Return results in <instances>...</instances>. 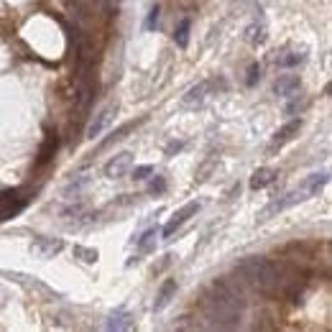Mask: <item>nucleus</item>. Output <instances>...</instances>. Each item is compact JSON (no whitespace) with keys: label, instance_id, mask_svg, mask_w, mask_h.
Returning <instances> with one entry per match:
<instances>
[{"label":"nucleus","instance_id":"23","mask_svg":"<svg viewBox=\"0 0 332 332\" xmlns=\"http://www.w3.org/2000/svg\"><path fill=\"white\" fill-rule=\"evenodd\" d=\"M158 16H161V11H158V8H151V13H148V18H146V29H148V31L158 26Z\"/></svg>","mask_w":332,"mask_h":332},{"label":"nucleus","instance_id":"13","mask_svg":"<svg viewBox=\"0 0 332 332\" xmlns=\"http://www.w3.org/2000/svg\"><path fill=\"white\" fill-rule=\"evenodd\" d=\"M245 41L253 44V46L263 44V41H266V26H263V23H251V26L245 29Z\"/></svg>","mask_w":332,"mask_h":332},{"label":"nucleus","instance_id":"11","mask_svg":"<svg viewBox=\"0 0 332 332\" xmlns=\"http://www.w3.org/2000/svg\"><path fill=\"white\" fill-rule=\"evenodd\" d=\"M210 87H212V82H200V85H195V87L184 95V105H202L205 97H207V92H210Z\"/></svg>","mask_w":332,"mask_h":332},{"label":"nucleus","instance_id":"22","mask_svg":"<svg viewBox=\"0 0 332 332\" xmlns=\"http://www.w3.org/2000/svg\"><path fill=\"white\" fill-rule=\"evenodd\" d=\"M163 189H166L163 177H153V182L148 184V192H151V195H163Z\"/></svg>","mask_w":332,"mask_h":332},{"label":"nucleus","instance_id":"2","mask_svg":"<svg viewBox=\"0 0 332 332\" xmlns=\"http://www.w3.org/2000/svg\"><path fill=\"white\" fill-rule=\"evenodd\" d=\"M130 166H133V153L123 151V153H115L107 163H105V177L107 179H120L130 172Z\"/></svg>","mask_w":332,"mask_h":332},{"label":"nucleus","instance_id":"18","mask_svg":"<svg viewBox=\"0 0 332 332\" xmlns=\"http://www.w3.org/2000/svg\"><path fill=\"white\" fill-rule=\"evenodd\" d=\"M133 125H135V123H125V125H123V128H118L115 133H110V138L100 143V151H105L107 146H113V143H118V141H123V138H125V133H128V130H130Z\"/></svg>","mask_w":332,"mask_h":332},{"label":"nucleus","instance_id":"4","mask_svg":"<svg viewBox=\"0 0 332 332\" xmlns=\"http://www.w3.org/2000/svg\"><path fill=\"white\" fill-rule=\"evenodd\" d=\"M115 113H118V105L113 102V105H107V107H102L97 115H95V120L90 123V128H87V138H100L102 135V130L113 123V118H115Z\"/></svg>","mask_w":332,"mask_h":332},{"label":"nucleus","instance_id":"15","mask_svg":"<svg viewBox=\"0 0 332 332\" xmlns=\"http://www.w3.org/2000/svg\"><path fill=\"white\" fill-rule=\"evenodd\" d=\"M156 238H158V228H151V230H146L138 240H135V245H138V251H151L153 248V243H156Z\"/></svg>","mask_w":332,"mask_h":332},{"label":"nucleus","instance_id":"7","mask_svg":"<svg viewBox=\"0 0 332 332\" xmlns=\"http://www.w3.org/2000/svg\"><path fill=\"white\" fill-rule=\"evenodd\" d=\"M174 294H177V281H174V279L163 281V284H161V289H158V294H156L153 312H161V309L169 307V301H172V296H174Z\"/></svg>","mask_w":332,"mask_h":332},{"label":"nucleus","instance_id":"14","mask_svg":"<svg viewBox=\"0 0 332 332\" xmlns=\"http://www.w3.org/2000/svg\"><path fill=\"white\" fill-rule=\"evenodd\" d=\"M304 59H307V57H304L301 51H286V54L276 57V67H281V69H289V67H299V64H301Z\"/></svg>","mask_w":332,"mask_h":332},{"label":"nucleus","instance_id":"20","mask_svg":"<svg viewBox=\"0 0 332 332\" xmlns=\"http://www.w3.org/2000/svg\"><path fill=\"white\" fill-rule=\"evenodd\" d=\"M57 151V135L54 138H49L46 143H44V148H41V158H39V163H46L49 158H51V153Z\"/></svg>","mask_w":332,"mask_h":332},{"label":"nucleus","instance_id":"21","mask_svg":"<svg viewBox=\"0 0 332 332\" xmlns=\"http://www.w3.org/2000/svg\"><path fill=\"white\" fill-rule=\"evenodd\" d=\"M258 79H261V67H258V64H251V69H248V77H245V85H248V87H253Z\"/></svg>","mask_w":332,"mask_h":332},{"label":"nucleus","instance_id":"10","mask_svg":"<svg viewBox=\"0 0 332 332\" xmlns=\"http://www.w3.org/2000/svg\"><path fill=\"white\" fill-rule=\"evenodd\" d=\"M105 327H107V329H130V327H133V317H130L125 309H115V312L107 317Z\"/></svg>","mask_w":332,"mask_h":332},{"label":"nucleus","instance_id":"12","mask_svg":"<svg viewBox=\"0 0 332 332\" xmlns=\"http://www.w3.org/2000/svg\"><path fill=\"white\" fill-rule=\"evenodd\" d=\"M276 172L273 169H258L256 174H253V179H251V189H263V187H268L271 182H276Z\"/></svg>","mask_w":332,"mask_h":332},{"label":"nucleus","instance_id":"16","mask_svg":"<svg viewBox=\"0 0 332 332\" xmlns=\"http://www.w3.org/2000/svg\"><path fill=\"white\" fill-rule=\"evenodd\" d=\"M74 258H79L82 263H95L97 258H100V253L95 251V248H85V245H74Z\"/></svg>","mask_w":332,"mask_h":332},{"label":"nucleus","instance_id":"3","mask_svg":"<svg viewBox=\"0 0 332 332\" xmlns=\"http://www.w3.org/2000/svg\"><path fill=\"white\" fill-rule=\"evenodd\" d=\"M197 212H200V202H189V205H184V207H182L172 220H169V225L163 228V240H172V235H174V233H177V230H179V228L192 217V215H197Z\"/></svg>","mask_w":332,"mask_h":332},{"label":"nucleus","instance_id":"6","mask_svg":"<svg viewBox=\"0 0 332 332\" xmlns=\"http://www.w3.org/2000/svg\"><path fill=\"white\" fill-rule=\"evenodd\" d=\"M301 90V82H299V77L296 74H281L279 79H276V95L279 97H284V100H289V97H296V92Z\"/></svg>","mask_w":332,"mask_h":332},{"label":"nucleus","instance_id":"1","mask_svg":"<svg viewBox=\"0 0 332 332\" xmlns=\"http://www.w3.org/2000/svg\"><path fill=\"white\" fill-rule=\"evenodd\" d=\"M304 200H309V195H307L301 187H296V189H291L289 195H284V197L273 200L268 207H263L258 220H268L271 215H276V212H284V210H289V207H294V205H299V202H304Z\"/></svg>","mask_w":332,"mask_h":332},{"label":"nucleus","instance_id":"8","mask_svg":"<svg viewBox=\"0 0 332 332\" xmlns=\"http://www.w3.org/2000/svg\"><path fill=\"white\" fill-rule=\"evenodd\" d=\"M299 128H301V120H289V123L276 133V138L271 141V151H276V148H281L284 143H289V141L299 133Z\"/></svg>","mask_w":332,"mask_h":332},{"label":"nucleus","instance_id":"17","mask_svg":"<svg viewBox=\"0 0 332 332\" xmlns=\"http://www.w3.org/2000/svg\"><path fill=\"white\" fill-rule=\"evenodd\" d=\"M174 41H177L182 49L189 44V18H182V23H179L177 31H174Z\"/></svg>","mask_w":332,"mask_h":332},{"label":"nucleus","instance_id":"5","mask_svg":"<svg viewBox=\"0 0 332 332\" xmlns=\"http://www.w3.org/2000/svg\"><path fill=\"white\" fill-rule=\"evenodd\" d=\"M62 248L64 243L59 238H46V235H39L31 243V253H36L39 258H54L57 253H62Z\"/></svg>","mask_w":332,"mask_h":332},{"label":"nucleus","instance_id":"19","mask_svg":"<svg viewBox=\"0 0 332 332\" xmlns=\"http://www.w3.org/2000/svg\"><path fill=\"white\" fill-rule=\"evenodd\" d=\"M130 169H133V166H130ZM153 174V166H135V169L130 172V179H135V182H143V179H148Z\"/></svg>","mask_w":332,"mask_h":332},{"label":"nucleus","instance_id":"9","mask_svg":"<svg viewBox=\"0 0 332 332\" xmlns=\"http://www.w3.org/2000/svg\"><path fill=\"white\" fill-rule=\"evenodd\" d=\"M327 182H329V174H327V172H317V174H309V177H307L299 187H301L309 197H314V195H317V192H319Z\"/></svg>","mask_w":332,"mask_h":332},{"label":"nucleus","instance_id":"24","mask_svg":"<svg viewBox=\"0 0 332 332\" xmlns=\"http://www.w3.org/2000/svg\"><path fill=\"white\" fill-rule=\"evenodd\" d=\"M184 148V141H179V143H172L169 148H166V153H169V156H174V153H179Z\"/></svg>","mask_w":332,"mask_h":332}]
</instances>
